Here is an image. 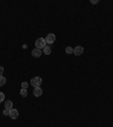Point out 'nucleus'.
<instances>
[{
    "mask_svg": "<svg viewBox=\"0 0 113 127\" xmlns=\"http://www.w3.org/2000/svg\"><path fill=\"white\" fill-rule=\"evenodd\" d=\"M41 84H42V78H41V77L36 76L31 79V85H33L34 87H40Z\"/></svg>",
    "mask_w": 113,
    "mask_h": 127,
    "instance_id": "nucleus-1",
    "label": "nucleus"
},
{
    "mask_svg": "<svg viewBox=\"0 0 113 127\" xmlns=\"http://www.w3.org/2000/svg\"><path fill=\"white\" fill-rule=\"evenodd\" d=\"M35 45H36L37 49H43V48L46 45V42H45V40L43 37H39V39L35 41Z\"/></svg>",
    "mask_w": 113,
    "mask_h": 127,
    "instance_id": "nucleus-2",
    "label": "nucleus"
},
{
    "mask_svg": "<svg viewBox=\"0 0 113 127\" xmlns=\"http://www.w3.org/2000/svg\"><path fill=\"white\" fill-rule=\"evenodd\" d=\"M44 40L47 44H52V43L55 41V35L53 34V33H50V34H47L46 36H45Z\"/></svg>",
    "mask_w": 113,
    "mask_h": 127,
    "instance_id": "nucleus-3",
    "label": "nucleus"
},
{
    "mask_svg": "<svg viewBox=\"0 0 113 127\" xmlns=\"http://www.w3.org/2000/svg\"><path fill=\"white\" fill-rule=\"evenodd\" d=\"M84 53V48L82 47V45H77V47H75L74 49V55L75 56H80Z\"/></svg>",
    "mask_w": 113,
    "mask_h": 127,
    "instance_id": "nucleus-4",
    "label": "nucleus"
},
{
    "mask_svg": "<svg viewBox=\"0 0 113 127\" xmlns=\"http://www.w3.org/2000/svg\"><path fill=\"white\" fill-rule=\"evenodd\" d=\"M8 116L10 117L11 119H16V118H18V110L17 109H10L9 110V115Z\"/></svg>",
    "mask_w": 113,
    "mask_h": 127,
    "instance_id": "nucleus-5",
    "label": "nucleus"
},
{
    "mask_svg": "<svg viewBox=\"0 0 113 127\" xmlns=\"http://www.w3.org/2000/svg\"><path fill=\"white\" fill-rule=\"evenodd\" d=\"M32 55H33V57H35V58H39V57H41V55H42V50L35 48L34 50H32Z\"/></svg>",
    "mask_w": 113,
    "mask_h": 127,
    "instance_id": "nucleus-6",
    "label": "nucleus"
},
{
    "mask_svg": "<svg viewBox=\"0 0 113 127\" xmlns=\"http://www.w3.org/2000/svg\"><path fill=\"white\" fill-rule=\"evenodd\" d=\"M33 94H34L35 96H41V95H42V89H41V87H34Z\"/></svg>",
    "mask_w": 113,
    "mask_h": 127,
    "instance_id": "nucleus-7",
    "label": "nucleus"
},
{
    "mask_svg": "<svg viewBox=\"0 0 113 127\" xmlns=\"http://www.w3.org/2000/svg\"><path fill=\"white\" fill-rule=\"evenodd\" d=\"M5 109H8V110L13 109V102H11L10 100H8L5 102Z\"/></svg>",
    "mask_w": 113,
    "mask_h": 127,
    "instance_id": "nucleus-8",
    "label": "nucleus"
},
{
    "mask_svg": "<svg viewBox=\"0 0 113 127\" xmlns=\"http://www.w3.org/2000/svg\"><path fill=\"white\" fill-rule=\"evenodd\" d=\"M43 52H44L45 55H50V53H51V48H50V45H45V47L43 48Z\"/></svg>",
    "mask_w": 113,
    "mask_h": 127,
    "instance_id": "nucleus-9",
    "label": "nucleus"
},
{
    "mask_svg": "<svg viewBox=\"0 0 113 127\" xmlns=\"http://www.w3.org/2000/svg\"><path fill=\"white\" fill-rule=\"evenodd\" d=\"M21 95L23 96V98H26L27 96V90L26 89H22L21 90Z\"/></svg>",
    "mask_w": 113,
    "mask_h": 127,
    "instance_id": "nucleus-10",
    "label": "nucleus"
},
{
    "mask_svg": "<svg viewBox=\"0 0 113 127\" xmlns=\"http://www.w3.org/2000/svg\"><path fill=\"white\" fill-rule=\"evenodd\" d=\"M6 84V78L2 76V75H0V86H2V85Z\"/></svg>",
    "mask_w": 113,
    "mask_h": 127,
    "instance_id": "nucleus-11",
    "label": "nucleus"
},
{
    "mask_svg": "<svg viewBox=\"0 0 113 127\" xmlns=\"http://www.w3.org/2000/svg\"><path fill=\"white\" fill-rule=\"evenodd\" d=\"M66 53H68V55H70V53H74V49L71 47H67L66 48Z\"/></svg>",
    "mask_w": 113,
    "mask_h": 127,
    "instance_id": "nucleus-12",
    "label": "nucleus"
},
{
    "mask_svg": "<svg viewBox=\"0 0 113 127\" xmlns=\"http://www.w3.org/2000/svg\"><path fill=\"white\" fill-rule=\"evenodd\" d=\"M27 86H28V83H27V82H23V83H22V89H27Z\"/></svg>",
    "mask_w": 113,
    "mask_h": 127,
    "instance_id": "nucleus-13",
    "label": "nucleus"
},
{
    "mask_svg": "<svg viewBox=\"0 0 113 127\" xmlns=\"http://www.w3.org/2000/svg\"><path fill=\"white\" fill-rule=\"evenodd\" d=\"M2 100H5V94L2 92H0V102H2Z\"/></svg>",
    "mask_w": 113,
    "mask_h": 127,
    "instance_id": "nucleus-14",
    "label": "nucleus"
},
{
    "mask_svg": "<svg viewBox=\"0 0 113 127\" xmlns=\"http://www.w3.org/2000/svg\"><path fill=\"white\" fill-rule=\"evenodd\" d=\"M8 115H9V110L5 109V110H3V116H8Z\"/></svg>",
    "mask_w": 113,
    "mask_h": 127,
    "instance_id": "nucleus-15",
    "label": "nucleus"
},
{
    "mask_svg": "<svg viewBox=\"0 0 113 127\" xmlns=\"http://www.w3.org/2000/svg\"><path fill=\"white\" fill-rule=\"evenodd\" d=\"M2 73H3V67L0 66V75H2Z\"/></svg>",
    "mask_w": 113,
    "mask_h": 127,
    "instance_id": "nucleus-16",
    "label": "nucleus"
}]
</instances>
